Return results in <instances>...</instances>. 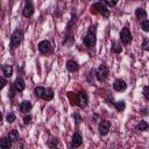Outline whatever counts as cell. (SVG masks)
<instances>
[{"label": "cell", "instance_id": "14", "mask_svg": "<svg viewBox=\"0 0 149 149\" xmlns=\"http://www.w3.org/2000/svg\"><path fill=\"white\" fill-rule=\"evenodd\" d=\"M1 70H2L3 76L7 77V78H9V77L13 74V68H12L10 65H8V64H3V65L1 66Z\"/></svg>", "mask_w": 149, "mask_h": 149}, {"label": "cell", "instance_id": "16", "mask_svg": "<svg viewBox=\"0 0 149 149\" xmlns=\"http://www.w3.org/2000/svg\"><path fill=\"white\" fill-rule=\"evenodd\" d=\"M12 147V141L8 137H3L0 140V148L1 149H9Z\"/></svg>", "mask_w": 149, "mask_h": 149}, {"label": "cell", "instance_id": "13", "mask_svg": "<svg viewBox=\"0 0 149 149\" xmlns=\"http://www.w3.org/2000/svg\"><path fill=\"white\" fill-rule=\"evenodd\" d=\"M66 69L69 71H71V72H74V71H78L79 70V65L74 61H68L66 62Z\"/></svg>", "mask_w": 149, "mask_h": 149}, {"label": "cell", "instance_id": "25", "mask_svg": "<svg viewBox=\"0 0 149 149\" xmlns=\"http://www.w3.org/2000/svg\"><path fill=\"white\" fill-rule=\"evenodd\" d=\"M57 143H58L57 139H50V140L48 141V147H50V148H56V147H57Z\"/></svg>", "mask_w": 149, "mask_h": 149}, {"label": "cell", "instance_id": "12", "mask_svg": "<svg viewBox=\"0 0 149 149\" xmlns=\"http://www.w3.org/2000/svg\"><path fill=\"white\" fill-rule=\"evenodd\" d=\"M14 87L16 88V91H23L24 87H26V84H24V80L22 78H16L15 81H14Z\"/></svg>", "mask_w": 149, "mask_h": 149}, {"label": "cell", "instance_id": "15", "mask_svg": "<svg viewBox=\"0 0 149 149\" xmlns=\"http://www.w3.org/2000/svg\"><path fill=\"white\" fill-rule=\"evenodd\" d=\"M20 109H21L23 113H28V112L31 109V102L28 101V100L22 101L21 105H20Z\"/></svg>", "mask_w": 149, "mask_h": 149}, {"label": "cell", "instance_id": "26", "mask_svg": "<svg viewBox=\"0 0 149 149\" xmlns=\"http://www.w3.org/2000/svg\"><path fill=\"white\" fill-rule=\"evenodd\" d=\"M141 28H142L144 31H149V20H144V21H142V23H141Z\"/></svg>", "mask_w": 149, "mask_h": 149}, {"label": "cell", "instance_id": "19", "mask_svg": "<svg viewBox=\"0 0 149 149\" xmlns=\"http://www.w3.org/2000/svg\"><path fill=\"white\" fill-rule=\"evenodd\" d=\"M52 97H54L52 90H51V88H45V91H44V93H43L42 99H44V100L49 101V100H51V99H52Z\"/></svg>", "mask_w": 149, "mask_h": 149}, {"label": "cell", "instance_id": "23", "mask_svg": "<svg viewBox=\"0 0 149 149\" xmlns=\"http://www.w3.org/2000/svg\"><path fill=\"white\" fill-rule=\"evenodd\" d=\"M114 105H115V108H116L119 112L123 111V109H125V107H126V105H125V101H122V100H121V101H116Z\"/></svg>", "mask_w": 149, "mask_h": 149}, {"label": "cell", "instance_id": "11", "mask_svg": "<svg viewBox=\"0 0 149 149\" xmlns=\"http://www.w3.org/2000/svg\"><path fill=\"white\" fill-rule=\"evenodd\" d=\"M22 14L24 17H29L34 14V6L30 3V2H27L26 6L23 7V10H22Z\"/></svg>", "mask_w": 149, "mask_h": 149}, {"label": "cell", "instance_id": "24", "mask_svg": "<svg viewBox=\"0 0 149 149\" xmlns=\"http://www.w3.org/2000/svg\"><path fill=\"white\" fill-rule=\"evenodd\" d=\"M6 120H7V122L13 123V122L15 121V114H14L13 112H9V113L6 115Z\"/></svg>", "mask_w": 149, "mask_h": 149}, {"label": "cell", "instance_id": "27", "mask_svg": "<svg viewBox=\"0 0 149 149\" xmlns=\"http://www.w3.org/2000/svg\"><path fill=\"white\" fill-rule=\"evenodd\" d=\"M142 48H143V50H149V38H144L143 40Z\"/></svg>", "mask_w": 149, "mask_h": 149}, {"label": "cell", "instance_id": "31", "mask_svg": "<svg viewBox=\"0 0 149 149\" xmlns=\"http://www.w3.org/2000/svg\"><path fill=\"white\" fill-rule=\"evenodd\" d=\"M1 88H3L5 87V85H6V79H5V77H1Z\"/></svg>", "mask_w": 149, "mask_h": 149}, {"label": "cell", "instance_id": "6", "mask_svg": "<svg viewBox=\"0 0 149 149\" xmlns=\"http://www.w3.org/2000/svg\"><path fill=\"white\" fill-rule=\"evenodd\" d=\"M120 38H121V41H122L123 44H128L132 41L133 37H132V34H130V31H129L128 28H122V30L120 33Z\"/></svg>", "mask_w": 149, "mask_h": 149}, {"label": "cell", "instance_id": "2", "mask_svg": "<svg viewBox=\"0 0 149 149\" xmlns=\"http://www.w3.org/2000/svg\"><path fill=\"white\" fill-rule=\"evenodd\" d=\"M22 40H23V31L20 28L15 29L13 31L12 36H10V47L12 48H17L20 45V43L22 42Z\"/></svg>", "mask_w": 149, "mask_h": 149}, {"label": "cell", "instance_id": "7", "mask_svg": "<svg viewBox=\"0 0 149 149\" xmlns=\"http://www.w3.org/2000/svg\"><path fill=\"white\" fill-rule=\"evenodd\" d=\"M109 128H111V122L108 120H102L99 123V133H100V135H102V136L107 135V133L109 132Z\"/></svg>", "mask_w": 149, "mask_h": 149}, {"label": "cell", "instance_id": "9", "mask_svg": "<svg viewBox=\"0 0 149 149\" xmlns=\"http://www.w3.org/2000/svg\"><path fill=\"white\" fill-rule=\"evenodd\" d=\"M113 87H114L115 91L122 92V91H125V90L127 88V84H126V81L122 80V79H116V80L114 81V84H113Z\"/></svg>", "mask_w": 149, "mask_h": 149}, {"label": "cell", "instance_id": "28", "mask_svg": "<svg viewBox=\"0 0 149 149\" xmlns=\"http://www.w3.org/2000/svg\"><path fill=\"white\" fill-rule=\"evenodd\" d=\"M143 95L147 100H149V86H144L143 87Z\"/></svg>", "mask_w": 149, "mask_h": 149}, {"label": "cell", "instance_id": "1", "mask_svg": "<svg viewBox=\"0 0 149 149\" xmlns=\"http://www.w3.org/2000/svg\"><path fill=\"white\" fill-rule=\"evenodd\" d=\"M83 42L87 48H93L95 45V42H97V27L95 26H91L88 28L87 34L85 35Z\"/></svg>", "mask_w": 149, "mask_h": 149}, {"label": "cell", "instance_id": "18", "mask_svg": "<svg viewBox=\"0 0 149 149\" xmlns=\"http://www.w3.org/2000/svg\"><path fill=\"white\" fill-rule=\"evenodd\" d=\"M135 16L137 19H144V17H147V12L143 8L139 7V8L135 9Z\"/></svg>", "mask_w": 149, "mask_h": 149}, {"label": "cell", "instance_id": "20", "mask_svg": "<svg viewBox=\"0 0 149 149\" xmlns=\"http://www.w3.org/2000/svg\"><path fill=\"white\" fill-rule=\"evenodd\" d=\"M44 91H45L44 87H42V86H37V87H35V90H34V94H35L36 98H42Z\"/></svg>", "mask_w": 149, "mask_h": 149}, {"label": "cell", "instance_id": "3", "mask_svg": "<svg viewBox=\"0 0 149 149\" xmlns=\"http://www.w3.org/2000/svg\"><path fill=\"white\" fill-rule=\"evenodd\" d=\"M91 12H92V13H98V14L102 15L104 17H108V15H109V10L106 8L105 5H102V3H100V2L93 3L92 7H91Z\"/></svg>", "mask_w": 149, "mask_h": 149}, {"label": "cell", "instance_id": "17", "mask_svg": "<svg viewBox=\"0 0 149 149\" xmlns=\"http://www.w3.org/2000/svg\"><path fill=\"white\" fill-rule=\"evenodd\" d=\"M12 142H16V141H19V132L17 130H15V129H13V130H10L9 133H8V136H7Z\"/></svg>", "mask_w": 149, "mask_h": 149}, {"label": "cell", "instance_id": "29", "mask_svg": "<svg viewBox=\"0 0 149 149\" xmlns=\"http://www.w3.org/2000/svg\"><path fill=\"white\" fill-rule=\"evenodd\" d=\"M30 121H31V116H30V115H26V116L23 118V122H24V125L30 123Z\"/></svg>", "mask_w": 149, "mask_h": 149}, {"label": "cell", "instance_id": "22", "mask_svg": "<svg viewBox=\"0 0 149 149\" xmlns=\"http://www.w3.org/2000/svg\"><path fill=\"white\" fill-rule=\"evenodd\" d=\"M112 51L115 52V54H119V52L122 51V48H121V45H120L119 42H114V43H113V45H112Z\"/></svg>", "mask_w": 149, "mask_h": 149}, {"label": "cell", "instance_id": "32", "mask_svg": "<svg viewBox=\"0 0 149 149\" xmlns=\"http://www.w3.org/2000/svg\"><path fill=\"white\" fill-rule=\"evenodd\" d=\"M26 1H27V2H30V0H26Z\"/></svg>", "mask_w": 149, "mask_h": 149}, {"label": "cell", "instance_id": "5", "mask_svg": "<svg viewBox=\"0 0 149 149\" xmlns=\"http://www.w3.org/2000/svg\"><path fill=\"white\" fill-rule=\"evenodd\" d=\"M88 102V97H87V93L85 91H80L78 94H77V105L79 107H85Z\"/></svg>", "mask_w": 149, "mask_h": 149}, {"label": "cell", "instance_id": "8", "mask_svg": "<svg viewBox=\"0 0 149 149\" xmlns=\"http://www.w3.org/2000/svg\"><path fill=\"white\" fill-rule=\"evenodd\" d=\"M38 50H40V52H42V54H48V52L51 50V44H50V42L47 41V40L41 41V42L38 43Z\"/></svg>", "mask_w": 149, "mask_h": 149}, {"label": "cell", "instance_id": "4", "mask_svg": "<svg viewBox=\"0 0 149 149\" xmlns=\"http://www.w3.org/2000/svg\"><path fill=\"white\" fill-rule=\"evenodd\" d=\"M107 76H108V69L105 64H101L95 71V77L99 81H104V80H106Z\"/></svg>", "mask_w": 149, "mask_h": 149}, {"label": "cell", "instance_id": "10", "mask_svg": "<svg viewBox=\"0 0 149 149\" xmlns=\"http://www.w3.org/2000/svg\"><path fill=\"white\" fill-rule=\"evenodd\" d=\"M81 143H83V139H81V135H80L79 133H74V134H73V136H72L71 147H72V148H77V147H79Z\"/></svg>", "mask_w": 149, "mask_h": 149}, {"label": "cell", "instance_id": "30", "mask_svg": "<svg viewBox=\"0 0 149 149\" xmlns=\"http://www.w3.org/2000/svg\"><path fill=\"white\" fill-rule=\"evenodd\" d=\"M116 2H118V0H106V3H107L108 6H111V7L115 6V5H116Z\"/></svg>", "mask_w": 149, "mask_h": 149}, {"label": "cell", "instance_id": "21", "mask_svg": "<svg viewBox=\"0 0 149 149\" xmlns=\"http://www.w3.org/2000/svg\"><path fill=\"white\" fill-rule=\"evenodd\" d=\"M136 128H137L139 130H141V132H144V130H147V129L149 128V125H148L146 121H140V123L136 126Z\"/></svg>", "mask_w": 149, "mask_h": 149}]
</instances>
